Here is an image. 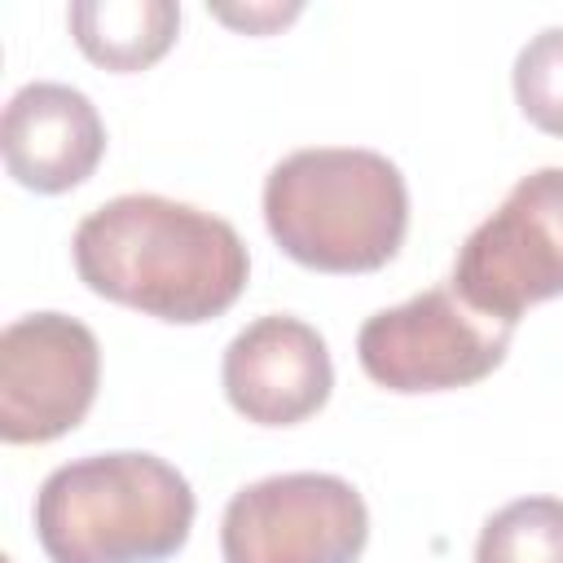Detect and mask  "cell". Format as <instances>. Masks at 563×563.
Wrapping results in <instances>:
<instances>
[{
  "label": "cell",
  "mask_w": 563,
  "mask_h": 563,
  "mask_svg": "<svg viewBox=\"0 0 563 563\" xmlns=\"http://www.w3.org/2000/svg\"><path fill=\"white\" fill-rule=\"evenodd\" d=\"M79 282L123 308L172 325H198L238 303L251 255L238 229L163 194H123L75 229Z\"/></svg>",
  "instance_id": "cell-1"
},
{
  "label": "cell",
  "mask_w": 563,
  "mask_h": 563,
  "mask_svg": "<svg viewBox=\"0 0 563 563\" xmlns=\"http://www.w3.org/2000/svg\"><path fill=\"white\" fill-rule=\"evenodd\" d=\"M273 242L317 273H374L409 233L400 167L361 145H312L286 154L264 180Z\"/></svg>",
  "instance_id": "cell-2"
},
{
  "label": "cell",
  "mask_w": 563,
  "mask_h": 563,
  "mask_svg": "<svg viewBox=\"0 0 563 563\" xmlns=\"http://www.w3.org/2000/svg\"><path fill=\"white\" fill-rule=\"evenodd\" d=\"M194 488L158 453H88L35 493V537L48 563H163L185 550Z\"/></svg>",
  "instance_id": "cell-3"
},
{
  "label": "cell",
  "mask_w": 563,
  "mask_h": 563,
  "mask_svg": "<svg viewBox=\"0 0 563 563\" xmlns=\"http://www.w3.org/2000/svg\"><path fill=\"white\" fill-rule=\"evenodd\" d=\"M515 339V321L471 308L453 286H431L374 312L356 334L361 369L400 396L453 391L488 378Z\"/></svg>",
  "instance_id": "cell-4"
},
{
  "label": "cell",
  "mask_w": 563,
  "mask_h": 563,
  "mask_svg": "<svg viewBox=\"0 0 563 563\" xmlns=\"http://www.w3.org/2000/svg\"><path fill=\"white\" fill-rule=\"evenodd\" d=\"M453 290L501 321L563 295V167L528 172L475 224L453 260Z\"/></svg>",
  "instance_id": "cell-5"
},
{
  "label": "cell",
  "mask_w": 563,
  "mask_h": 563,
  "mask_svg": "<svg viewBox=\"0 0 563 563\" xmlns=\"http://www.w3.org/2000/svg\"><path fill=\"white\" fill-rule=\"evenodd\" d=\"M365 541V497L325 471L255 479L229 497L220 519L224 563H356Z\"/></svg>",
  "instance_id": "cell-6"
},
{
  "label": "cell",
  "mask_w": 563,
  "mask_h": 563,
  "mask_svg": "<svg viewBox=\"0 0 563 563\" xmlns=\"http://www.w3.org/2000/svg\"><path fill=\"white\" fill-rule=\"evenodd\" d=\"M101 383L97 334L66 312H26L0 330V440L48 444L75 431Z\"/></svg>",
  "instance_id": "cell-7"
},
{
  "label": "cell",
  "mask_w": 563,
  "mask_h": 563,
  "mask_svg": "<svg viewBox=\"0 0 563 563\" xmlns=\"http://www.w3.org/2000/svg\"><path fill=\"white\" fill-rule=\"evenodd\" d=\"M220 383L246 422L295 427L330 400L334 365L325 339L308 321L268 312L229 339Z\"/></svg>",
  "instance_id": "cell-8"
},
{
  "label": "cell",
  "mask_w": 563,
  "mask_h": 563,
  "mask_svg": "<svg viewBox=\"0 0 563 563\" xmlns=\"http://www.w3.org/2000/svg\"><path fill=\"white\" fill-rule=\"evenodd\" d=\"M0 150L22 189L66 194L97 172L106 154V123L79 88L35 79L9 97Z\"/></svg>",
  "instance_id": "cell-9"
},
{
  "label": "cell",
  "mask_w": 563,
  "mask_h": 563,
  "mask_svg": "<svg viewBox=\"0 0 563 563\" xmlns=\"http://www.w3.org/2000/svg\"><path fill=\"white\" fill-rule=\"evenodd\" d=\"M79 53L106 70L132 75L154 66L180 31V4L172 0H79L66 13Z\"/></svg>",
  "instance_id": "cell-10"
},
{
  "label": "cell",
  "mask_w": 563,
  "mask_h": 563,
  "mask_svg": "<svg viewBox=\"0 0 563 563\" xmlns=\"http://www.w3.org/2000/svg\"><path fill=\"white\" fill-rule=\"evenodd\" d=\"M475 563H563V501L519 497L488 515Z\"/></svg>",
  "instance_id": "cell-11"
},
{
  "label": "cell",
  "mask_w": 563,
  "mask_h": 563,
  "mask_svg": "<svg viewBox=\"0 0 563 563\" xmlns=\"http://www.w3.org/2000/svg\"><path fill=\"white\" fill-rule=\"evenodd\" d=\"M515 101L523 119L550 136H563V26H545L515 57Z\"/></svg>",
  "instance_id": "cell-12"
},
{
  "label": "cell",
  "mask_w": 563,
  "mask_h": 563,
  "mask_svg": "<svg viewBox=\"0 0 563 563\" xmlns=\"http://www.w3.org/2000/svg\"><path fill=\"white\" fill-rule=\"evenodd\" d=\"M299 13V4H290V9H216V18L220 22H233V26H246V31H268V26H277V22H290Z\"/></svg>",
  "instance_id": "cell-13"
}]
</instances>
